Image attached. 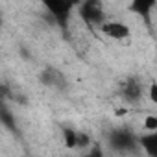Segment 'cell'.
Wrapping results in <instances>:
<instances>
[{
    "mask_svg": "<svg viewBox=\"0 0 157 157\" xmlns=\"http://www.w3.org/2000/svg\"><path fill=\"white\" fill-rule=\"evenodd\" d=\"M139 146L150 155V157H157V131H148L140 137H137Z\"/></svg>",
    "mask_w": 157,
    "mask_h": 157,
    "instance_id": "52a82bcc",
    "label": "cell"
},
{
    "mask_svg": "<svg viewBox=\"0 0 157 157\" xmlns=\"http://www.w3.org/2000/svg\"><path fill=\"white\" fill-rule=\"evenodd\" d=\"M39 80H41V83H43L44 87H48V89H54V91H63V89H67V80H65V76H63L57 68H54V67H46V68L39 74Z\"/></svg>",
    "mask_w": 157,
    "mask_h": 157,
    "instance_id": "277c9868",
    "label": "cell"
},
{
    "mask_svg": "<svg viewBox=\"0 0 157 157\" xmlns=\"http://www.w3.org/2000/svg\"><path fill=\"white\" fill-rule=\"evenodd\" d=\"M43 8L46 10V13L52 17V21L59 26V28H67L68 19L72 15V10L76 8L72 0H41Z\"/></svg>",
    "mask_w": 157,
    "mask_h": 157,
    "instance_id": "7a4b0ae2",
    "label": "cell"
},
{
    "mask_svg": "<svg viewBox=\"0 0 157 157\" xmlns=\"http://www.w3.org/2000/svg\"><path fill=\"white\" fill-rule=\"evenodd\" d=\"M78 10H80V17L85 21L87 26L100 28V24L105 21V11H104L102 0H80Z\"/></svg>",
    "mask_w": 157,
    "mask_h": 157,
    "instance_id": "3957f363",
    "label": "cell"
},
{
    "mask_svg": "<svg viewBox=\"0 0 157 157\" xmlns=\"http://www.w3.org/2000/svg\"><path fill=\"white\" fill-rule=\"evenodd\" d=\"M91 144V137L83 131H76V148H87Z\"/></svg>",
    "mask_w": 157,
    "mask_h": 157,
    "instance_id": "8fae6325",
    "label": "cell"
},
{
    "mask_svg": "<svg viewBox=\"0 0 157 157\" xmlns=\"http://www.w3.org/2000/svg\"><path fill=\"white\" fill-rule=\"evenodd\" d=\"M100 32H102L105 37L117 39V41L129 39V35H131V30L128 28V24L118 22V21H104V22L100 24Z\"/></svg>",
    "mask_w": 157,
    "mask_h": 157,
    "instance_id": "5b68a950",
    "label": "cell"
},
{
    "mask_svg": "<svg viewBox=\"0 0 157 157\" xmlns=\"http://www.w3.org/2000/svg\"><path fill=\"white\" fill-rule=\"evenodd\" d=\"M144 128L148 131H157V117L155 115H148L144 118Z\"/></svg>",
    "mask_w": 157,
    "mask_h": 157,
    "instance_id": "7c38bea8",
    "label": "cell"
},
{
    "mask_svg": "<svg viewBox=\"0 0 157 157\" xmlns=\"http://www.w3.org/2000/svg\"><path fill=\"white\" fill-rule=\"evenodd\" d=\"M11 98V87L8 83H0V102H8Z\"/></svg>",
    "mask_w": 157,
    "mask_h": 157,
    "instance_id": "4fadbf2b",
    "label": "cell"
},
{
    "mask_svg": "<svg viewBox=\"0 0 157 157\" xmlns=\"http://www.w3.org/2000/svg\"><path fill=\"white\" fill-rule=\"evenodd\" d=\"M0 122H2L8 129L17 131V122H15V117L11 115L10 107H8V102H0Z\"/></svg>",
    "mask_w": 157,
    "mask_h": 157,
    "instance_id": "9c48e42d",
    "label": "cell"
},
{
    "mask_svg": "<svg viewBox=\"0 0 157 157\" xmlns=\"http://www.w3.org/2000/svg\"><path fill=\"white\" fill-rule=\"evenodd\" d=\"M63 142L67 148H76V129L72 128H63Z\"/></svg>",
    "mask_w": 157,
    "mask_h": 157,
    "instance_id": "30bf717a",
    "label": "cell"
},
{
    "mask_svg": "<svg viewBox=\"0 0 157 157\" xmlns=\"http://www.w3.org/2000/svg\"><path fill=\"white\" fill-rule=\"evenodd\" d=\"M148 98H150V102H157V83H150V87H148Z\"/></svg>",
    "mask_w": 157,
    "mask_h": 157,
    "instance_id": "5bb4252c",
    "label": "cell"
},
{
    "mask_svg": "<svg viewBox=\"0 0 157 157\" xmlns=\"http://www.w3.org/2000/svg\"><path fill=\"white\" fill-rule=\"evenodd\" d=\"M155 4H157V0H131L129 10H131V13H135L139 17H148L153 11Z\"/></svg>",
    "mask_w": 157,
    "mask_h": 157,
    "instance_id": "ba28073f",
    "label": "cell"
},
{
    "mask_svg": "<svg viewBox=\"0 0 157 157\" xmlns=\"http://www.w3.org/2000/svg\"><path fill=\"white\" fill-rule=\"evenodd\" d=\"M2 24H4V22H2V17H0V28H2Z\"/></svg>",
    "mask_w": 157,
    "mask_h": 157,
    "instance_id": "9a60e30c",
    "label": "cell"
},
{
    "mask_svg": "<svg viewBox=\"0 0 157 157\" xmlns=\"http://www.w3.org/2000/svg\"><path fill=\"white\" fill-rule=\"evenodd\" d=\"M144 94V85L140 83V80H137V78H128V80L122 83V96L124 100L135 104L142 98Z\"/></svg>",
    "mask_w": 157,
    "mask_h": 157,
    "instance_id": "8992f818",
    "label": "cell"
},
{
    "mask_svg": "<svg viewBox=\"0 0 157 157\" xmlns=\"http://www.w3.org/2000/svg\"><path fill=\"white\" fill-rule=\"evenodd\" d=\"M107 142L115 151H120V153H133L139 146L137 135L129 128H117V129L109 131Z\"/></svg>",
    "mask_w": 157,
    "mask_h": 157,
    "instance_id": "6da1fadb",
    "label": "cell"
}]
</instances>
